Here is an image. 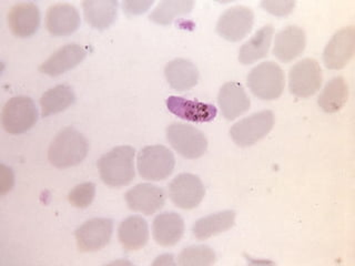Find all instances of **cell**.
Wrapping results in <instances>:
<instances>
[{
	"label": "cell",
	"instance_id": "34",
	"mask_svg": "<svg viewBox=\"0 0 355 266\" xmlns=\"http://www.w3.org/2000/svg\"><path fill=\"white\" fill-rule=\"evenodd\" d=\"M175 262L173 260L172 254L161 255L153 262V265H175Z\"/></svg>",
	"mask_w": 355,
	"mask_h": 266
},
{
	"label": "cell",
	"instance_id": "14",
	"mask_svg": "<svg viewBox=\"0 0 355 266\" xmlns=\"http://www.w3.org/2000/svg\"><path fill=\"white\" fill-rule=\"evenodd\" d=\"M88 55V47L80 44H69L57 50L53 55H50L42 66L39 71L50 77H57L64 72L73 69Z\"/></svg>",
	"mask_w": 355,
	"mask_h": 266
},
{
	"label": "cell",
	"instance_id": "12",
	"mask_svg": "<svg viewBox=\"0 0 355 266\" xmlns=\"http://www.w3.org/2000/svg\"><path fill=\"white\" fill-rule=\"evenodd\" d=\"M355 50L354 27L343 28L332 37L323 53V62L327 69L340 70L349 64Z\"/></svg>",
	"mask_w": 355,
	"mask_h": 266
},
{
	"label": "cell",
	"instance_id": "1",
	"mask_svg": "<svg viewBox=\"0 0 355 266\" xmlns=\"http://www.w3.org/2000/svg\"><path fill=\"white\" fill-rule=\"evenodd\" d=\"M136 150L131 145L114 148L98 161L100 177L111 188H122L132 182L135 171Z\"/></svg>",
	"mask_w": 355,
	"mask_h": 266
},
{
	"label": "cell",
	"instance_id": "10",
	"mask_svg": "<svg viewBox=\"0 0 355 266\" xmlns=\"http://www.w3.org/2000/svg\"><path fill=\"white\" fill-rule=\"evenodd\" d=\"M254 14L245 6L225 10L216 24V33L227 42H238L252 30Z\"/></svg>",
	"mask_w": 355,
	"mask_h": 266
},
{
	"label": "cell",
	"instance_id": "13",
	"mask_svg": "<svg viewBox=\"0 0 355 266\" xmlns=\"http://www.w3.org/2000/svg\"><path fill=\"white\" fill-rule=\"evenodd\" d=\"M125 202L130 210L151 215L164 208L166 193L160 186L151 183H140L125 193Z\"/></svg>",
	"mask_w": 355,
	"mask_h": 266
},
{
	"label": "cell",
	"instance_id": "18",
	"mask_svg": "<svg viewBox=\"0 0 355 266\" xmlns=\"http://www.w3.org/2000/svg\"><path fill=\"white\" fill-rule=\"evenodd\" d=\"M218 103L221 109L222 116L229 121L247 112L250 109V98L241 83L231 81L221 87L218 96Z\"/></svg>",
	"mask_w": 355,
	"mask_h": 266
},
{
	"label": "cell",
	"instance_id": "25",
	"mask_svg": "<svg viewBox=\"0 0 355 266\" xmlns=\"http://www.w3.org/2000/svg\"><path fill=\"white\" fill-rule=\"evenodd\" d=\"M273 33L275 29L272 25H266L261 28L249 42L242 46L239 51V61L242 64H251L255 61L266 58L269 53Z\"/></svg>",
	"mask_w": 355,
	"mask_h": 266
},
{
	"label": "cell",
	"instance_id": "4",
	"mask_svg": "<svg viewBox=\"0 0 355 266\" xmlns=\"http://www.w3.org/2000/svg\"><path fill=\"white\" fill-rule=\"evenodd\" d=\"M137 166L144 180H166L175 170V155L164 145H148L139 152Z\"/></svg>",
	"mask_w": 355,
	"mask_h": 266
},
{
	"label": "cell",
	"instance_id": "21",
	"mask_svg": "<svg viewBox=\"0 0 355 266\" xmlns=\"http://www.w3.org/2000/svg\"><path fill=\"white\" fill-rule=\"evenodd\" d=\"M166 81L175 91H187L197 86L199 71L193 62L178 58L170 61L164 69Z\"/></svg>",
	"mask_w": 355,
	"mask_h": 266
},
{
	"label": "cell",
	"instance_id": "22",
	"mask_svg": "<svg viewBox=\"0 0 355 266\" xmlns=\"http://www.w3.org/2000/svg\"><path fill=\"white\" fill-rule=\"evenodd\" d=\"M118 238L122 247L127 251L142 249L149 240L148 222L140 215L129 216L121 222Z\"/></svg>",
	"mask_w": 355,
	"mask_h": 266
},
{
	"label": "cell",
	"instance_id": "7",
	"mask_svg": "<svg viewBox=\"0 0 355 266\" xmlns=\"http://www.w3.org/2000/svg\"><path fill=\"white\" fill-rule=\"evenodd\" d=\"M275 125V114L263 110L236 122L230 129V136L239 147L253 145L269 134Z\"/></svg>",
	"mask_w": 355,
	"mask_h": 266
},
{
	"label": "cell",
	"instance_id": "2",
	"mask_svg": "<svg viewBox=\"0 0 355 266\" xmlns=\"http://www.w3.org/2000/svg\"><path fill=\"white\" fill-rule=\"evenodd\" d=\"M87 139L75 127H67L53 138L48 150V160L59 169L80 164L88 154Z\"/></svg>",
	"mask_w": 355,
	"mask_h": 266
},
{
	"label": "cell",
	"instance_id": "16",
	"mask_svg": "<svg viewBox=\"0 0 355 266\" xmlns=\"http://www.w3.org/2000/svg\"><path fill=\"white\" fill-rule=\"evenodd\" d=\"M8 26L11 33L18 38H29L38 31L40 11L33 3L15 5L8 12Z\"/></svg>",
	"mask_w": 355,
	"mask_h": 266
},
{
	"label": "cell",
	"instance_id": "19",
	"mask_svg": "<svg viewBox=\"0 0 355 266\" xmlns=\"http://www.w3.org/2000/svg\"><path fill=\"white\" fill-rule=\"evenodd\" d=\"M306 38L303 29L288 26L275 37L273 55L284 64L291 62L304 51Z\"/></svg>",
	"mask_w": 355,
	"mask_h": 266
},
{
	"label": "cell",
	"instance_id": "24",
	"mask_svg": "<svg viewBox=\"0 0 355 266\" xmlns=\"http://www.w3.org/2000/svg\"><path fill=\"white\" fill-rule=\"evenodd\" d=\"M118 1L114 0H87L83 3L87 22L94 29H108L116 18Z\"/></svg>",
	"mask_w": 355,
	"mask_h": 266
},
{
	"label": "cell",
	"instance_id": "9",
	"mask_svg": "<svg viewBox=\"0 0 355 266\" xmlns=\"http://www.w3.org/2000/svg\"><path fill=\"white\" fill-rule=\"evenodd\" d=\"M114 231V222L96 218L83 223L76 231L78 249L83 253L97 252L108 245Z\"/></svg>",
	"mask_w": 355,
	"mask_h": 266
},
{
	"label": "cell",
	"instance_id": "30",
	"mask_svg": "<svg viewBox=\"0 0 355 266\" xmlns=\"http://www.w3.org/2000/svg\"><path fill=\"white\" fill-rule=\"evenodd\" d=\"M94 195H96L94 183L85 182L76 186L75 188H72L68 195V199L71 205L76 208L85 209L92 204Z\"/></svg>",
	"mask_w": 355,
	"mask_h": 266
},
{
	"label": "cell",
	"instance_id": "23",
	"mask_svg": "<svg viewBox=\"0 0 355 266\" xmlns=\"http://www.w3.org/2000/svg\"><path fill=\"white\" fill-rule=\"evenodd\" d=\"M236 212L232 210L221 211L198 220L192 227V234L199 241H205L220 233L227 232L234 225Z\"/></svg>",
	"mask_w": 355,
	"mask_h": 266
},
{
	"label": "cell",
	"instance_id": "11",
	"mask_svg": "<svg viewBox=\"0 0 355 266\" xmlns=\"http://www.w3.org/2000/svg\"><path fill=\"white\" fill-rule=\"evenodd\" d=\"M205 188L202 181L191 173H181L169 184V197L172 203L183 210H192L202 202Z\"/></svg>",
	"mask_w": 355,
	"mask_h": 266
},
{
	"label": "cell",
	"instance_id": "28",
	"mask_svg": "<svg viewBox=\"0 0 355 266\" xmlns=\"http://www.w3.org/2000/svg\"><path fill=\"white\" fill-rule=\"evenodd\" d=\"M193 1L190 0H166L159 3L158 7L150 15L149 19L158 25H170L177 17L190 14L193 8Z\"/></svg>",
	"mask_w": 355,
	"mask_h": 266
},
{
	"label": "cell",
	"instance_id": "33",
	"mask_svg": "<svg viewBox=\"0 0 355 266\" xmlns=\"http://www.w3.org/2000/svg\"><path fill=\"white\" fill-rule=\"evenodd\" d=\"M14 183V177L11 173V170L7 166H1V194H5L12 188Z\"/></svg>",
	"mask_w": 355,
	"mask_h": 266
},
{
	"label": "cell",
	"instance_id": "15",
	"mask_svg": "<svg viewBox=\"0 0 355 266\" xmlns=\"http://www.w3.org/2000/svg\"><path fill=\"white\" fill-rule=\"evenodd\" d=\"M46 18L48 31L53 37L70 36L80 27V15L75 6L70 3L51 6L48 9Z\"/></svg>",
	"mask_w": 355,
	"mask_h": 266
},
{
	"label": "cell",
	"instance_id": "27",
	"mask_svg": "<svg viewBox=\"0 0 355 266\" xmlns=\"http://www.w3.org/2000/svg\"><path fill=\"white\" fill-rule=\"evenodd\" d=\"M76 101V94L71 87L66 85H59L55 88H51L42 94L40 99L42 105V116L44 118L51 116V114H59L70 105H73Z\"/></svg>",
	"mask_w": 355,
	"mask_h": 266
},
{
	"label": "cell",
	"instance_id": "5",
	"mask_svg": "<svg viewBox=\"0 0 355 266\" xmlns=\"http://www.w3.org/2000/svg\"><path fill=\"white\" fill-rule=\"evenodd\" d=\"M38 120V110L31 98L17 96L7 101L3 109V127L10 134H22L31 130Z\"/></svg>",
	"mask_w": 355,
	"mask_h": 266
},
{
	"label": "cell",
	"instance_id": "3",
	"mask_svg": "<svg viewBox=\"0 0 355 266\" xmlns=\"http://www.w3.org/2000/svg\"><path fill=\"white\" fill-rule=\"evenodd\" d=\"M248 86L259 99L266 101L279 99L286 86L284 72L273 61H266L250 71Z\"/></svg>",
	"mask_w": 355,
	"mask_h": 266
},
{
	"label": "cell",
	"instance_id": "29",
	"mask_svg": "<svg viewBox=\"0 0 355 266\" xmlns=\"http://www.w3.org/2000/svg\"><path fill=\"white\" fill-rule=\"evenodd\" d=\"M216 255L208 245H191L179 255L178 264L181 266H209L216 263Z\"/></svg>",
	"mask_w": 355,
	"mask_h": 266
},
{
	"label": "cell",
	"instance_id": "8",
	"mask_svg": "<svg viewBox=\"0 0 355 266\" xmlns=\"http://www.w3.org/2000/svg\"><path fill=\"white\" fill-rule=\"evenodd\" d=\"M323 75L315 59L305 58L294 64L288 73V89L295 97L310 98L321 88Z\"/></svg>",
	"mask_w": 355,
	"mask_h": 266
},
{
	"label": "cell",
	"instance_id": "17",
	"mask_svg": "<svg viewBox=\"0 0 355 266\" xmlns=\"http://www.w3.org/2000/svg\"><path fill=\"white\" fill-rule=\"evenodd\" d=\"M166 108L180 119L191 122H211L216 119V107L210 103L171 96L166 101Z\"/></svg>",
	"mask_w": 355,
	"mask_h": 266
},
{
	"label": "cell",
	"instance_id": "31",
	"mask_svg": "<svg viewBox=\"0 0 355 266\" xmlns=\"http://www.w3.org/2000/svg\"><path fill=\"white\" fill-rule=\"evenodd\" d=\"M261 7L275 16L286 17L293 11L295 1H262Z\"/></svg>",
	"mask_w": 355,
	"mask_h": 266
},
{
	"label": "cell",
	"instance_id": "26",
	"mask_svg": "<svg viewBox=\"0 0 355 266\" xmlns=\"http://www.w3.org/2000/svg\"><path fill=\"white\" fill-rule=\"evenodd\" d=\"M349 98V86L343 77H334L325 85L318 105L327 114H336L343 108Z\"/></svg>",
	"mask_w": 355,
	"mask_h": 266
},
{
	"label": "cell",
	"instance_id": "32",
	"mask_svg": "<svg viewBox=\"0 0 355 266\" xmlns=\"http://www.w3.org/2000/svg\"><path fill=\"white\" fill-rule=\"evenodd\" d=\"M153 5V1L148 0V1H123L122 3V8L128 16H137V15H141Z\"/></svg>",
	"mask_w": 355,
	"mask_h": 266
},
{
	"label": "cell",
	"instance_id": "6",
	"mask_svg": "<svg viewBox=\"0 0 355 266\" xmlns=\"http://www.w3.org/2000/svg\"><path fill=\"white\" fill-rule=\"evenodd\" d=\"M166 139L183 158H201L208 149V139L197 127L183 123H172L166 127Z\"/></svg>",
	"mask_w": 355,
	"mask_h": 266
},
{
	"label": "cell",
	"instance_id": "20",
	"mask_svg": "<svg viewBox=\"0 0 355 266\" xmlns=\"http://www.w3.org/2000/svg\"><path fill=\"white\" fill-rule=\"evenodd\" d=\"M153 234L155 243L161 247H173L184 234V222L175 212H164L153 220Z\"/></svg>",
	"mask_w": 355,
	"mask_h": 266
}]
</instances>
